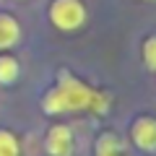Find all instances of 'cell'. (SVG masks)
Masks as SVG:
<instances>
[{"label":"cell","instance_id":"52a82bcc","mask_svg":"<svg viewBox=\"0 0 156 156\" xmlns=\"http://www.w3.org/2000/svg\"><path fill=\"white\" fill-rule=\"evenodd\" d=\"M21 76V65L13 55H0V83L3 86H11L18 81Z\"/></svg>","mask_w":156,"mask_h":156},{"label":"cell","instance_id":"6da1fadb","mask_svg":"<svg viewBox=\"0 0 156 156\" xmlns=\"http://www.w3.org/2000/svg\"><path fill=\"white\" fill-rule=\"evenodd\" d=\"M109 107V99L101 91H94L78 81L73 73L60 70L57 73V83L42 99V109L47 115H65V112H81V109H94V112H104Z\"/></svg>","mask_w":156,"mask_h":156},{"label":"cell","instance_id":"ba28073f","mask_svg":"<svg viewBox=\"0 0 156 156\" xmlns=\"http://www.w3.org/2000/svg\"><path fill=\"white\" fill-rule=\"evenodd\" d=\"M0 156H21V143L11 130L0 128Z\"/></svg>","mask_w":156,"mask_h":156},{"label":"cell","instance_id":"7a4b0ae2","mask_svg":"<svg viewBox=\"0 0 156 156\" xmlns=\"http://www.w3.org/2000/svg\"><path fill=\"white\" fill-rule=\"evenodd\" d=\"M50 23L57 31H78L86 23V8L81 0H52Z\"/></svg>","mask_w":156,"mask_h":156},{"label":"cell","instance_id":"9c48e42d","mask_svg":"<svg viewBox=\"0 0 156 156\" xmlns=\"http://www.w3.org/2000/svg\"><path fill=\"white\" fill-rule=\"evenodd\" d=\"M143 62L148 70H156V34L143 42Z\"/></svg>","mask_w":156,"mask_h":156},{"label":"cell","instance_id":"3957f363","mask_svg":"<svg viewBox=\"0 0 156 156\" xmlns=\"http://www.w3.org/2000/svg\"><path fill=\"white\" fill-rule=\"evenodd\" d=\"M44 151L50 156H73V130L65 122H55L47 130Z\"/></svg>","mask_w":156,"mask_h":156},{"label":"cell","instance_id":"5b68a950","mask_svg":"<svg viewBox=\"0 0 156 156\" xmlns=\"http://www.w3.org/2000/svg\"><path fill=\"white\" fill-rule=\"evenodd\" d=\"M94 156H128V146H125V140L117 133H109L107 130V133H101L96 138Z\"/></svg>","mask_w":156,"mask_h":156},{"label":"cell","instance_id":"8992f818","mask_svg":"<svg viewBox=\"0 0 156 156\" xmlns=\"http://www.w3.org/2000/svg\"><path fill=\"white\" fill-rule=\"evenodd\" d=\"M21 42V26L11 13H0V52L11 50Z\"/></svg>","mask_w":156,"mask_h":156},{"label":"cell","instance_id":"277c9868","mask_svg":"<svg viewBox=\"0 0 156 156\" xmlns=\"http://www.w3.org/2000/svg\"><path fill=\"white\" fill-rule=\"evenodd\" d=\"M130 140L140 151H156V117H138L130 128Z\"/></svg>","mask_w":156,"mask_h":156}]
</instances>
